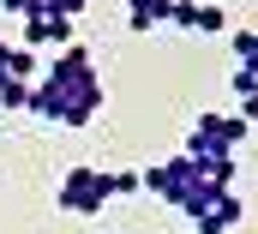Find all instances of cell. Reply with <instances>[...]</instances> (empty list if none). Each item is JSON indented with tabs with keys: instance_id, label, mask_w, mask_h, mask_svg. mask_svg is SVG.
I'll use <instances>...</instances> for the list:
<instances>
[{
	"instance_id": "obj_1",
	"label": "cell",
	"mask_w": 258,
	"mask_h": 234,
	"mask_svg": "<svg viewBox=\"0 0 258 234\" xmlns=\"http://www.w3.org/2000/svg\"><path fill=\"white\" fill-rule=\"evenodd\" d=\"M36 84H48L54 96H60V126H90L96 108H102V72H96V54L84 48V42H66L54 60H42V78Z\"/></svg>"
},
{
	"instance_id": "obj_2",
	"label": "cell",
	"mask_w": 258,
	"mask_h": 234,
	"mask_svg": "<svg viewBox=\"0 0 258 234\" xmlns=\"http://www.w3.org/2000/svg\"><path fill=\"white\" fill-rule=\"evenodd\" d=\"M138 192H150V198L174 204L186 222H192V216H204V210L216 204V186L192 168V156H162V162H150V168L138 174Z\"/></svg>"
},
{
	"instance_id": "obj_3",
	"label": "cell",
	"mask_w": 258,
	"mask_h": 234,
	"mask_svg": "<svg viewBox=\"0 0 258 234\" xmlns=\"http://www.w3.org/2000/svg\"><path fill=\"white\" fill-rule=\"evenodd\" d=\"M108 198H114V168H96V162H72L54 186V204L72 216H96Z\"/></svg>"
},
{
	"instance_id": "obj_4",
	"label": "cell",
	"mask_w": 258,
	"mask_h": 234,
	"mask_svg": "<svg viewBox=\"0 0 258 234\" xmlns=\"http://www.w3.org/2000/svg\"><path fill=\"white\" fill-rule=\"evenodd\" d=\"M240 138H246V120H240V114L204 108L198 126L186 132V150H180V156H234V150H240Z\"/></svg>"
},
{
	"instance_id": "obj_5",
	"label": "cell",
	"mask_w": 258,
	"mask_h": 234,
	"mask_svg": "<svg viewBox=\"0 0 258 234\" xmlns=\"http://www.w3.org/2000/svg\"><path fill=\"white\" fill-rule=\"evenodd\" d=\"M168 24L174 30H198V36H216V30H228V12L210 6V0H174L168 6Z\"/></svg>"
},
{
	"instance_id": "obj_6",
	"label": "cell",
	"mask_w": 258,
	"mask_h": 234,
	"mask_svg": "<svg viewBox=\"0 0 258 234\" xmlns=\"http://www.w3.org/2000/svg\"><path fill=\"white\" fill-rule=\"evenodd\" d=\"M66 42H72V18H54V12L24 18V48H30V54H36V48H54V54H60Z\"/></svg>"
},
{
	"instance_id": "obj_7",
	"label": "cell",
	"mask_w": 258,
	"mask_h": 234,
	"mask_svg": "<svg viewBox=\"0 0 258 234\" xmlns=\"http://www.w3.org/2000/svg\"><path fill=\"white\" fill-rule=\"evenodd\" d=\"M240 222H246V204H240L234 192H216V204H210L204 216H192V228H198V234H234Z\"/></svg>"
},
{
	"instance_id": "obj_8",
	"label": "cell",
	"mask_w": 258,
	"mask_h": 234,
	"mask_svg": "<svg viewBox=\"0 0 258 234\" xmlns=\"http://www.w3.org/2000/svg\"><path fill=\"white\" fill-rule=\"evenodd\" d=\"M0 78H12V84H36V78H42V60L30 54L24 42H0Z\"/></svg>"
},
{
	"instance_id": "obj_9",
	"label": "cell",
	"mask_w": 258,
	"mask_h": 234,
	"mask_svg": "<svg viewBox=\"0 0 258 234\" xmlns=\"http://www.w3.org/2000/svg\"><path fill=\"white\" fill-rule=\"evenodd\" d=\"M168 6L174 0H126V30L132 36H150L156 24H168Z\"/></svg>"
},
{
	"instance_id": "obj_10",
	"label": "cell",
	"mask_w": 258,
	"mask_h": 234,
	"mask_svg": "<svg viewBox=\"0 0 258 234\" xmlns=\"http://www.w3.org/2000/svg\"><path fill=\"white\" fill-rule=\"evenodd\" d=\"M234 102H240L234 114H240L246 126H252V120H258V72H246V66H234Z\"/></svg>"
},
{
	"instance_id": "obj_11",
	"label": "cell",
	"mask_w": 258,
	"mask_h": 234,
	"mask_svg": "<svg viewBox=\"0 0 258 234\" xmlns=\"http://www.w3.org/2000/svg\"><path fill=\"white\" fill-rule=\"evenodd\" d=\"M228 42H234V60H240L246 72H258V30H234Z\"/></svg>"
},
{
	"instance_id": "obj_12",
	"label": "cell",
	"mask_w": 258,
	"mask_h": 234,
	"mask_svg": "<svg viewBox=\"0 0 258 234\" xmlns=\"http://www.w3.org/2000/svg\"><path fill=\"white\" fill-rule=\"evenodd\" d=\"M30 102V84H12V78H0V108L12 114V108H24Z\"/></svg>"
},
{
	"instance_id": "obj_13",
	"label": "cell",
	"mask_w": 258,
	"mask_h": 234,
	"mask_svg": "<svg viewBox=\"0 0 258 234\" xmlns=\"http://www.w3.org/2000/svg\"><path fill=\"white\" fill-rule=\"evenodd\" d=\"M36 12H54V18H78L84 12V0H36ZM30 12V18H36Z\"/></svg>"
},
{
	"instance_id": "obj_14",
	"label": "cell",
	"mask_w": 258,
	"mask_h": 234,
	"mask_svg": "<svg viewBox=\"0 0 258 234\" xmlns=\"http://www.w3.org/2000/svg\"><path fill=\"white\" fill-rule=\"evenodd\" d=\"M126 192H138V168H114V198H126Z\"/></svg>"
}]
</instances>
